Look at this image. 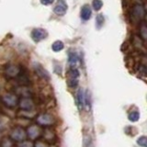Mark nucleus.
<instances>
[{"mask_svg": "<svg viewBox=\"0 0 147 147\" xmlns=\"http://www.w3.org/2000/svg\"><path fill=\"white\" fill-rule=\"evenodd\" d=\"M128 118H129V121H131L132 122H135V121H138V119H139L140 114H139V112H137V111H132L131 113L129 114Z\"/></svg>", "mask_w": 147, "mask_h": 147, "instance_id": "obj_22", "label": "nucleus"}, {"mask_svg": "<svg viewBox=\"0 0 147 147\" xmlns=\"http://www.w3.org/2000/svg\"><path fill=\"white\" fill-rule=\"evenodd\" d=\"M68 85L70 87H76L78 85V79H69Z\"/></svg>", "mask_w": 147, "mask_h": 147, "instance_id": "obj_28", "label": "nucleus"}, {"mask_svg": "<svg viewBox=\"0 0 147 147\" xmlns=\"http://www.w3.org/2000/svg\"><path fill=\"white\" fill-rule=\"evenodd\" d=\"M18 106L23 110H33L34 102L31 98H21L18 100Z\"/></svg>", "mask_w": 147, "mask_h": 147, "instance_id": "obj_6", "label": "nucleus"}, {"mask_svg": "<svg viewBox=\"0 0 147 147\" xmlns=\"http://www.w3.org/2000/svg\"><path fill=\"white\" fill-rule=\"evenodd\" d=\"M36 121L38 123V125H40L41 127H50L55 123V119L52 116V115L47 114V113H43V114H40L37 116Z\"/></svg>", "mask_w": 147, "mask_h": 147, "instance_id": "obj_3", "label": "nucleus"}, {"mask_svg": "<svg viewBox=\"0 0 147 147\" xmlns=\"http://www.w3.org/2000/svg\"><path fill=\"white\" fill-rule=\"evenodd\" d=\"M63 47H64V44H63V41H61V40L54 41V42L53 43V45H52L53 51V52H56V53L61 52V51L63 49Z\"/></svg>", "mask_w": 147, "mask_h": 147, "instance_id": "obj_17", "label": "nucleus"}, {"mask_svg": "<svg viewBox=\"0 0 147 147\" xmlns=\"http://www.w3.org/2000/svg\"><path fill=\"white\" fill-rule=\"evenodd\" d=\"M137 144L142 147H147V137L141 136L137 139Z\"/></svg>", "mask_w": 147, "mask_h": 147, "instance_id": "obj_24", "label": "nucleus"}, {"mask_svg": "<svg viewBox=\"0 0 147 147\" xmlns=\"http://www.w3.org/2000/svg\"><path fill=\"white\" fill-rule=\"evenodd\" d=\"M18 96L16 94H12V93H7L1 96V101L2 103L6 106L7 108L9 109H13L17 107L18 105Z\"/></svg>", "mask_w": 147, "mask_h": 147, "instance_id": "obj_1", "label": "nucleus"}, {"mask_svg": "<svg viewBox=\"0 0 147 147\" xmlns=\"http://www.w3.org/2000/svg\"><path fill=\"white\" fill-rule=\"evenodd\" d=\"M20 67L17 65H8L7 66L6 70H5V74L9 78H16L18 76V74L20 73Z\"/></svg>", "mask_w": 147, "mask_h": 147, "instance_id": "obj_8", "label": "nucleus"}, {"mask_svg": "<svg viewBox=\"0 0 147 147\" xmlns=\"http://www.w3.org/2000/svg\"><path fill=\"white\" fill-rule=\"evenodd\" d=\"M47 35H48L47 31L43 29H35L31 32L32 40L36 41V42H39V41L44 40L47 37Z\"/></svg>", "mask_w": 147, "mask_h": 147, "instance_id": "obj_7", "label": "nucleus"}, {"mask_svg": "<svg viewBox=\"0 0 147 147\" xmlns=\"http://www.w3.org/2000/svg\"><path fill=\"white\" fill-rule=\"evenodd\" d=\"M92 6H93V8L96 11H98L101 9V7H103V2L101 1V0H93Z\"/></svg>", "mask_w": 147, "mask_h": 147, "instance_id": "obj_23", "label": "nucleus"}, {"mask_svg": "<svg viewBox=\"0 0 147 147\" xmlns=\"http://www.w3.org/2000/svg\"><path fill=\"white\" fill-rule=\"evenodd\" d=\"M18 95H20L21 98H30L31 96V92L27 88V86H22L18 87V89L17 90Z\"/></svg>", "mask_w": 147, "mask_h": 147, "instance_id": "obj_15", "label": "nucleus"}, {"mask_svg": "<svg viewBox=\"0 0 147 147\" xmlns=\"http://www.w3.org/2000/svg\"><path fill=\"white\" fill-rule=\"evenodd\" d=\"M2 147H13L12 140L11 139H4V141L1 142Z\"/></svg>", "mask_w": 147, "mask_h": 147, "instance_id": "obj_27", "label": "nucleus"}, {"mask_svg": "<svg viewBox=\"0 0 147 147\" xmlns=\"http://www.w3.org/2000/svg\"><path fill=\"white\" fill-rule=\"evenodd\" d=\"M54 2V0H40L41 5H44V6H48Z\"/></svg>", "mask_w": 147, "mask_h": 147, "instance_id": "obj_29", "label": "nucleus"}, {"mask_svg": "<svg viewBox=\"0 0 147 147\" xmlns=\"http://www.w3.org/2000/svg\"><path fill=\"white\" fill-rule=\"evenodd\" d=\"M84 99H85L84 91H83L82 88H80L77 91V94H76V105L79 110H81L84 108Z\"/></svg>", "mask_w": 147, "mask_h": 147, "instance_id": "obj_12", "label": "nucleus"}, {"mask_svg": "<svg viewBox=\"0 0 147 147\" xmlns=\"http://www.w3.org/2000/svg\"><path fill=\"white\" fill-rule=\"evenodd\" d=\"M66 9H67L66 4L64 3V2L63 3L62 0H60L59 4L54 7L53 12L56 14V15H58V16H63L64 14H65V12H66Z\"/></svg>", "mask_w": 147, "mask_h": 147, "instance_id": "obj_10", "label": "nucleus"}, {"mask_svg": "<svg viewBox=\"0 0 147 147\" xmlns=\"http://www.w3.org/2000/svg\"><path fill=\"white\" fill-rule=\"evenodd\" d=\"M103 24H104V17L102 15H98V17L96 18V25L98 27V29H100Z\"/></svg>", "mask_w": 147, "mask_h": 147, "instance_id": "obj_25", "label": "nucleus"}, {"mask_svg": "<svg viewBox=\"0 0 147 147\" xmlns=\"http://www.w3.org/2000/svg\"><path fill=\"white\" fill-rule=\"evenodd\" d=\"M145 10L144 7L142 5H135L134 7H132L131 12V20L133 22H137L142 20V18L144 17Z\"/></svg>", "mask_w": 147, "mask_h": 147, "instance_id": "obj_5", "label": "nucleus"}, {"mask_svg": "<svg viewBox=\"0 0 147 147\" xmlns=\"http://www.w3.org/2000/svg\"><path fill=\"white\" fill-rule=\"evenodd\" d=\"M18 147H34V142L32 141H29L26 139L24 141L18 142Z\"/></svg>", "mask_w": 147, "mask_h": 147, "instance_id": "obj_21", "label": "nucleus"}, {"mask_svg": "<svg viewBox=\"0 0 147 147\" xmlns=\"http://www.w3.org/2000/svg\"><path fill=\"white\" fill-rule=\"evenodd\" d=\"M0 147H2V145H1V142H0Z\"/></svg>", "mask_w": 147, "mask_h": 147, "instance_id": "obj_30", "label": "nucleus"}, {"mask_svg": "<svg viewBox=\"0 0 147 147\" xmlns=\"http://www.w3.org/2000/svg\"><path fill=\"white\" fill-rule=\"evenodd\" d=\"M34 69H35V72L36 74L38 75L40 78H44V79H50V76H49V74L47 73V71L45 70V69L40 65L39 63H36L35 64V66H34Z\"/></svg>", "mask_w": 147, "mask_h": 147, "instance_id": "obj_11", "label": "nucleus"}, {"mask_svg": "<svg viewBox=\"0 0 147 147\" xmlns=\"http://www.w3.org/2000/svg\"><path fill=\"white\" fill-rule=\"evenodd\" d=\"M80 73L76 68H72L70 72H69V79H78Z\"/></svg>", "mask_w": 147, "mask_h": 147, "instance_id": "obj_20", "label": "nucleus"}, {"mask_svg": "<svg viewBox=\"0 0 147 147\" xmlns=\"http://www.w3.org/2000/svg\"><path fill=\"white\" fill-rule=\"evenodd\" d=\"M17 78V81L18 84L20 85V86H27L30 84V80L29 76H27V74L25 72H23L22 70L20 71V73L18 74V76L16 77Z\"/></svg>", "mask_w": 147, "mask_h": 147, "instance_id": "obj_9", "label": "nucleus"}, {"mask_svg": "<svg viewBox=\"0 0 147 147\" xmlns=\"http://www.w3.org/2000/svg\"><path fill=\"white\" fill-rule=\"evenodd\" d=\"M91 14H92V10L88 5H85V6L82 7L80 15L83 20H88L91 17Z\"/></svg>", "mask_w": 147, "mask_h": 147, "instance_id": "obj_13", "label": "nucleus"}, {"mask_svg": "<svg viewBox=\"0 0 147 147\" xmlns=\"http://www.w3.org/2000/svg\"><path fill=\"white\" fill-rule=\"evenodd\" d=\"M78 63H79V58H78V55L75 53H72L69 55V58H68V63L70 67L74 68L76 67Z\"/></svg>", "mask_w": 147, "mask_h": 147, "instance_id": "obj_14", "label": "nucleus"}, {"mask_svg": "<svg viewBox=\"0 0 147 147\" xmlns=\"http://www.w3.org/2000/svg\"><path fill=\"white\" fill-rule=\"evenodd\" d=\"M9 137L12 141L20 142L27 139V131L22 127H15L12 129L10 133H9Z\"/></svg>", "mask_w": 147, "mask_h": 147, "instance_id": "obj_2", "label": "nucleus"}, {"mask_svg": "<svg viewBox=\"0 0 147 147\" xmlns=\"http://www.w3.org/2000/svg\"><path fill=\"white\" fill-rule=\"evenodd\" d=\"M26 131H27V137H29L32 141L38 140L39 138L42 136V132H43L41 126L40 125H30L28 127Z\"/></svg>", "mask_w": 147, "mask_h": 147, "instance_id": "obj_4", "label": "nucleus"}, {"mask_svg": "<svg viewBox=\"0 0 147 147\" xmlns=\"http://www.w3.org/2000/svg\"><path fill=\"white\" fill-rule=\"evenodd\" d=\"M84 106L86 107V109H87V111H89L90 107H91V101H90V94H89L88 91H86V93L85 94Z\"/></svg>", "mask_w": 147, "mask_h": 147, "instance_id": "obj_19", "label": "nucleus"}, {"mask_svg": "<svg viewBox=\"0 0 147 147\" xmlns=\"http://www.w3.org/2000/svg\"><path fill=\"white\" fill-rule=\"evenodd\" d=\"M18 116L21 117V118H24V119H32L33 118V113H32V110H23L20 109L18 111Z\"/></svg>", "mask_w": 147, "mask_h": 147, "instance_id": "obj_16", "label": "nucleus"}, {"mask_svg": "<svg viewBox=\"0 0 147 147\" xmlns=\"http://www.w3.org/2000/svg\"><path fill=\"white\" fill-rule=\"evenodd\" d=\"M140 35L144 40H147V24L144 22L140 24Z\"/></svg>", "mask_w": 147, "mask_h": 147, "instance_id": "obj_18", "label": "nucleus"}, {"mask_svg": "<svg viewBox=\"0 0 147 147\" xmlns=\"http://www.w3.org/2000/svg\"><path fill=\"white\" fill-rule=\"evenodd\" d=\"M34 147H50L49 144H47L45 141H38L34 144Z\"/></svg>", "mask_w": 147, "mask_h": 147, "instance_id": "obj_26", "label": "nucleus"}]
</instances>
